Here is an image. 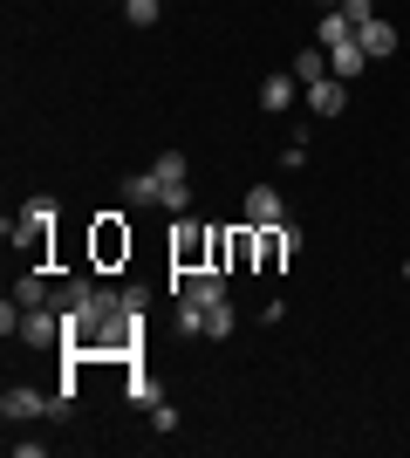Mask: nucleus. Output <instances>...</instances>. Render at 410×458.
Segmentation results:
<instances>
[{
  "mask_svg": "<svg viewBox=\"0 0 410 458\" xmlns=\"http://www.w3.org/2000/svg\"><path fill=\"white\" fill-rule=\"evenodd\" d=\"M213 253H219V233H205V226L192 219V212H185V219L172 226V267H178V274L213 267Z\"/></svg>",
  "mask_w": 410,
  "mask_h": 458,
  "instance_id": "obj_2",
  "label": "nucleus"
},
{
  "mask_svg": "<svg viewBox=\"0 0 410 458\" xmlns=\"http://www.w3.org/2000/svg\"><path fill=\"white\" fill-rule=\"evenodd\" d=\"M280 165H288V172H301V165H308V137H288V151H280Z\"/></svg>",
  "mask_w": 410,
  "mask_h": 458,
  "instance_id": "obj_18",
  "label": "nucleus"
},
{
  "mask_svg": "<svg viewBox=\"0 0 410 458\" xmlns=\"http://www.w3.org/2000/svg\"><path fill=\"white\" fill-rule=\"evenodd\" d=\"M89 260H96V267H123V260H130V226H123V219H96Z\"/></svg>",
  "mask_w": 410,
  "mask_h": 458,
  "instance_id": "obj_3",
  "label": "nucleus"
},
{
  "mask_svg": "<svg viewBox=\"0 0 410 458\" xmlns=\"http://www.w3.org/2000/svg\"><path fill=\"white\" fill-rule=\"evenodd\" d=\"M123 21H130V28H151V21H157V0H123Z\"/></svg>",
  "mask_w": 410,
  "mask_h": 458,
  "instance_id": "obj_17",
  "label": "nucleus"
},
{
  "mask_svg": "<svg viewBox=\"0 0 410 458\" xmlns=\"http://www.w3.org/2000/svg\"><path fill=\"white\" fill-rule=\"evenodd\" d=\"M123 390H130V403H157V383L144 377V369L130 363V383H123Z\"/></svg>",
  "mask_w": 410,
  "mask_h": 458,
  "instance_id": "obj_15",
  "label": "nucleus"
},
{
  "mask_svg": "<svg viewBox=\"0 0 410 458\" xmlns=\"http://www.w3.org/2000/svg\"><path fill=\"white\" fill-rule=\"evenodd\" d=\"M239 219H247V226H280V219H288V199H280L273 185H254L247 206H239Z\"/></svg>",
  "mask_w": 410,
  "mask_h": 458,
  "instance_id": "obj_5",
  "label": "nucleus"
},
{
  "mask_svg": "<svg viewBox=\"0 0 410 458\" xmlns=\"http://www.w3.org/2000/svg\"><path fill=\"white\" fill-rule=\"evenodd\" d=\"M342 14H349V28H363V21H376L370 0H342Z\"/></svg>",
  "mask_w": 410,
  "mask_h": 458,
  "instance_id": "obj_19",
  "label": "nucleus"
},
{
  "mask_svg": "<svg viewBox=\"0 0 410 458\" xmlns=\"http://www.w3.org/2000/svg\"><path fill=\"white\" fill-rule=\"evenodd\" d=\"M151 424L157 431H178V403H151Z\"/></svg>",
  "mask_w": 410,
  "mask_h": 458,
  "instance_id": "obj_20",
  "label": "nucleus"
},
{
  "mask_svg": "<svg viewBox=\"0 0 410 458\" xmlns=\"http://www.w3.org/2000/svg\"><path fill=\"white\" fill-rule=\"evenodd\" d=\"M137 328H144V287H123V294L96 287V294L69 315L62 356H69V363H89V356H123V363H130L137 356Z\"/></svg>",
  "mask_w": 410,
  "mask_h": 458,
  "instance_id": "obj_1",
  "label": "nucleus"
},
{
  "mask_svg": "<svg viewBox=\"0 0 410 458\" xmlns=\"http://www.w3.org/2000/svg\"><path fill=\"white\" fill-rule=\"evenodd\" d=\"M123 199H130V206H164V185H157V172L123 178Z\"/></svg>",
  "mask_w": 410,
  "mask_h": 458,
  "instance_id": "obj_11",
  "label": "nucleus"
},
{
  "mask_svg": "<svg viewBox=\"0 0 410 458\" xmlns=\"http://www.w3.org/2000/svg\"><path fill=\"white\" fill-rule=\"evenodd\" d=\"M205 315H213V308H198V301L178 294V335H205Z\"/></svg>",
  "mask_w": 410,
  "mask_h": 458,
  "instance_id": "obj_14",
  "label": "nucleus"
},
{
  "mask_svg": "<svg viewBox=\"0 0 410 458\" xmlns=\"http://www.w3.org/2000/svg\"><path fill=\"white\" fill-rule=\"evenodd\" d=\"M329 69H335V76H342V82H349V76H363V69H370V55H363V41H342V48H329Z\"/></svg>",
  "mask_w": 410,
  "mask_h": 458,
  "instance_id": "obj_8",
  "label": "nucleus"
},
{
  "mask_svg": "<svg viewBox=\"0 0 410 458\" xmlns=\"http://www.w3.org/2000/svg\"><path fill=\"white\" fill-rule=\"evenodd\" d=\"M0 418L14 424V418H55V397H41L35 383H7L0 390Z\"/></svg>",
  "mask_w": 410,
  "mask_h": 458,
  "instance_id": "obj_4",
  "label": "nucleus"
},
{
  "mask_svg": "<svg viewBox=\"0 0 410 458\" xmlns=\"http://www.w3.org/2000/svg\"><path fill=\"white\" fill-rule=\"evenodd\" d=\"M288 76L301 82V89H308V82H322V76H335V69H329V48H308V55H294V62H288Z\"/></svg>",
  "mask_w": 410,
  "mask_h": 458,
  "instance_id": "obj_9",
  "label": "nucleus"
},
{
  "mask_svg": "<svg viewBox=\"0 0 410 458\" xmlns=\"http://www.w3.org/2000/svg\"><path fill=\"white\" fill-rule=\"evenodd\" d=\"M294 96H301L294 76H267V82H260V110H294Z\"/></svg>",
  "mask_w": 410,
  "mask_h": 458,
  "instance_id": "obj_10",
  "label": "nucleus"
},
{
  "mask_svg": "<svg viewBox=\"0 0 410 458\" xmlns=\"http://www.w3.org/2000/svg\"><path fill=\"white\" fill-rule=\"evenodd\" d=\"M356 41H363V55H397V28L390 21H363V28H356Z\"/></svg>",
  "mask_w": 410,
  "mask_h": 458,
  "instance_id": "obj_7",
  "label": "nucleus"
},
{
  "mask_svg": "<svg viewBox=\"0 0 410 458\" xmlns=\"http://www.w3.org/2000/svg\"><path fill=\"white\" fill-rule=\"evenodd\" d=\"M404 281H410V260H404Z\"/></svg>",
  "mask_w": 410,
  "mask_h": 458,
  "instance_id": "obj_21",
  "label": "nucleus"
},
{
  "mask_svg": "<svg viewBox=\"0 0 410 458\" xmlns=\"http://www.w3.org/2000/svg\"><path fill=\"white\" fill-rule=\"evenodd\" d=\"M308 110H314V116H342V110H349V82H342V76L308 82Z\"/></svg>",
  "mask_w": 410,
  "mask_h": 458,
  "instance_id": "obj_6",
  "label": "nucleus"
},
{
  "mask_svg": "<svg viewBox=\"0 0 410 458\" xmlns=\"http://www.w3.org/2000/svg\"><path fill=\"white\" fill-rule=\"evenodd\" d=\"M314 35H322V48H342V41H349L356 28H349V14H342V7H329V14H322V28H314Z\"/></svg>",
  "mask_w": 410,
  "mask_h": 458,
  "instance_id": "obj_13",
  "label": "nucleus"
},
{
  "mask_svg": "<svg viewBox=\"0 0 410 458\" xmlns=\"http://www.w3.org/2000/svg\"><path fill=\"white\" fill-rule=\"evenodd\" d=\"M14 294H21V301H28V308H41V301H55V287H48V267H35V274H21V281H14Z\"/></svg>",
  "mask_w": 410,
  "mask_h": 458,
  "instance_id": "obj_12",
  "label": "nucleus"
},
{
  "mask_svg": "<svg viewBox=\"0 0 410 458\" xmlns=\"http://www.w3.org/2000/svg\"><path fill=\"white\" fill-rule=\"evenodd\" d=\"M205 335H219V343H226V335H233V301H219L213 315H205Z\"/></svg>",
  "mask_w": 410,
  "mask_h": 458,
  "instance_id": "obj_16",
  "label": "nucleus"
}]
</instances>
